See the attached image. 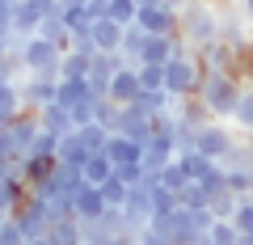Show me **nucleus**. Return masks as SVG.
<instances>
[{"instance_id": "obj_1", "label": "nucleus", "mask_w": 253, "mask_h": 245, "mask_svg": "<svg viewBox=\"0 0 253 245\" xmlns=\"http://www.w3.org/2000/svg\"><path fill=\"white\" fill-rule=\"evenodd\" d=\"M177 34L186 38L190 47L219 43V9L207 4V0H190L186 9L177 13Z\"/></svg>"}, {"instance_id": "obj_2", "label": "nucleus", "mask_w": 253, "mask_h": 245, "mask_svg": "<svg viewBox=\"0 0 253 245\" xmlns=\"http://www.w3.org/2000/svg\"><path fill=\"white\" fill-rule=\"evenodd\" d=\"M241 89H245V85L236 81V76H228V72H211V76H203V85H199V98H203V106H207L211 114L219 118V123H228V118L236 114Z\"/></svg>"}, {"instance_id": "obj_3", "label": "nucleus", "mask_w": 253, "mask_h": 245, "mask_svg": "<svg viewBox=\"0 0 253 245\" xmlns=\"http://www.w3.org/2000/svg\"><path fill=\"white\" fill-rule=\"evenodd\" d=\"M59 59H63V51L55 43H46V38H38V34H30L26 47H21V68H26L30 76L59 81Z\"/></svg>"}, {"instance_id": "obj_4", "label": "nucleus", "mask_w": 253, "mask_h": 245, "mask_svg": "<svg viewBox=\"0 0 253 245\" xmlns=\"http://www.w3.org/2000/svg\"><path fill=\"white\" fill-rule=\"evenodd\" d=\"M199 85H203V72H199V64H194V55L165 64V93H169V98H194Z\"/></svg>"}, {"instance_id": "obj_5", "label": "nucleus", "mask_w": 253, "mask_h": 245, "mask_svg": "<svg viewBox=\"0 0 253 245\" xmlns=\"http://www.w3.org/2000/svg\"><path fill=\"white\" fill-rule=\"evenodd\" d=\"M236 144H241V140H236V131L228 127V123H219V118H215V123H207V127L199 131V144H194V152H203L207 161H219V165H224V156L232 152Z\"/></svg>"}, {"instance_id": "obj_6", "label": "nucleus", "mask_w": 253, "mask_h": 245, "mask_svg": "<svg viewBox=\"0 0 253 245\" xmlns=\"http://www.w3.org/2000/svg\"><path fill=\"white\" fill-rule=\"evenodd\" d=\"M135 26L144 30V34L169 38V34H177V13H173V9H165L161 0H156V4H139V17H135Z\"/></svg>"}, {"instance_id": "obj_7", "label": "nucleus", "mask_w": 253, "mask_h": 245, "mask_svg": "<svg viewBox=\"0 0 253 245\" xmlns=\"http://www.w3.org/2000/svg\"><path fill=\"white\" fill-rule=\"evenodd\" d=\"M21 106L26 110H46L55 98H59V81H46V76H21Z\"/></svg>"}, {"instance_id": "obj_8", "label": "nucleus", "mask_w": 253, "mask_h": 245, "mask_svg": "<svg viewBox=\"0 0 253 245\" xmlns=\"http://www.w3.org/2000/svg\"><path fill=\"white\" fill-rule=\"evenodd\" d=\"M194 64H199L203 76H211V72H228V76H232V47H228V43L194 47Z\"/></svg>"}, {"instance_id": "obj_9", "label": "nucleus", "mask_w": 253, "mask_h": 245, "mask_svg": "<svg viewBox=\"0 0 253 245\" xmlns=\"http://www.w3.org/2000/svg\"><path fill=\"white\" fill-rule=\"evenodd\" d=\"M139 161H144L148 173H161L169 161H177V144H173L169 136H148V140H144V152H139Z\"/></svg>"}, {"instance_id": "obj_10", "label": "nucleus", "mask_w": 253, "mask_h": 245, "mask_svg": "<svg viewBox=\"0 0 253 245\" xmlns=\"http://www.w3.org/2000/svg\"><path fill=\"white\" fill-rule=\"evenodd\" d=\"M114 136H126V140H135V144H144L152 136V118L135 106H123L118 110V123H114Z\"/></svg>"}, {"instance_id": "obj_11", "label": "nucleus", "mask_w": 253, "mask_h": 245, "mask_svg": "<svg viewBox=\"0 0 253 245\" xmlns=\"http://www.w3.org/2000/svg\"><path fill=\"white\" fill-rule=\"evenodd\" d=\"M9 136H13V144L21 148V156H30L34 140L42 136V123H38V110H21V114H17V118L9 123Z\"/></svg>"}, {"instance_id": "obj_12", "label": "nucleus", "mask_w": 253, "mask_h": 245, "mask_svg": "<svg viewBox=\"0 0 253 245\" xmlns=\"http://www.w3.org/2000/svg\"><path fill=\"white\" fill-rule=\"evenodd\" d=\"M249 17H245L241 9H219V43H228V47H236V43H249Z\"/></svg>"}, {"instance_id": "obj_13", "label": "nucleus", "mask_w": 253, "mask_h": 245, "mask_svg": "<svg viewBox=\"0 0 253 245\" xmlns=\"http://www.w3.org/2000/svg\"><path fill=\"white\" fill-rule=\"evenodd\" d=\"M135 98H139V72H135V64H126L123 72L110 76V101L114 106H131Z\"/></svg>"}, {"instance_id": "obj_14", "label": "nucleus", "mask_w": 253, "mask_h": 245, "mask_svg": "<svg viewBox=\"0 0 253 245\" xmlns=\"http://www.w3.org/2000/svg\"><path fill=\"white\" fill-rule=\"evenodd\" d=\"M26 199H30V186L17 173H9V178L0 182V216H17V211L26 207Z\"/></svg>"}, {"instance_id": "obj_15", "label": "nucleus", "mask_w": 253, "mask_h": 245, "mask_svg": "<svg viewBox=\"0 0 253 245\" xmlns=\"http://www.w3.org/2000/svg\"><path fill=\"white\" fill-rule=\"evenodd\" d=\"M101 211H106L101 186H89V182H84L81 191H76V220H81V224H93V220H101Z\"/></svg>"}, {"instance_id": "obj_16", "label": "nucleus", "mask_w": 253, "mask_h": 245, "mask_svg": "<svg viewBox=\"0 0 253 245\" xmlns=\"http://www.w3.org/2000/svg\"><path fill=\"white\" fill-rule=\"evenodd\" d=\"M169 114L186 118V123H194V127H207V123H215V114H211V110L203 106V98H199V93H194V98H173Z\"/></svg>"}, {"instance_id": "obj_17", "label": "nucleus", "mask_w": 253, "mask_h": 245, "mask_svg": "<svg viewBox=\"0 0 253 245\" xmlns=\"http://www.w3.org/2000/svg\"><path fill=\"white\" fill-rule=\"evenodd\" d=\"M38 123H42V131H51V136H72V114H68V110H63L59 106V101H51V106H46V110H38Z\"/></svg>"}, {"instance_id": "obj_18", "label": "nucleus", "mask_w": 253, "mask_h": 245, "mask_svg": "<svg viewBox=\"0 0 253 245\" xmlns=\"http://www.w3.org/2000/svg\"><path fill=\"white\" fill-rule=\"evenodd\" d=\"M38 21H42V9L38 4H30V0H17L13 4V34H21V38L38 34Z\"/></svg>"}, {"instance_id": "obj_19", "label": "nucleus", "mask_w": 253, "mask_h": 245, "mask_svg": "<svg viewBox=\"0 0 253 245\" xmlns=\"http://www.w3.org/2000/svg\"><path fill=\"white\" fill-rule=\"evenodd\" d=\"M169 59H173V34H169V38L148 34V38H144V51H139L135 64H161V68H165Z\"/></svg>"}, {"instance_id": "obj_20", "label": "nucleus", "mask_w": 253, "mask_h": 245, "mask_svg": "<svg viewBox=\"0 0 253 245\" xmlns=\"http://www.w3.org/2000/svg\"><path fill=\"white\" fill-rule=\"evenodd\" d=\"M123 30L126 26H118L110 17H97L93 21V43H97V51H118L123 47Z\"/></svg>"}, {"instance_id": "obj_21", "label": "nucleus", "mask_w": 253, "mask_h": 245, "mask_svg": "<svg viewBox=\"0 0 253 245\" xmlns=\"http://www.w3.org/2000/svg\"><path fill=\"white\" fill-rule=\"evenodd\" d=\"M139 152H144V144H135V140H126V136H110V144H106L110 165H135Z\"/></svg>"}, {"instance_id": "obj_22", "label": "nucleus", "mask_w": 253, "mask_h": 245, "mask_svg": "<svg viewBox=\"0 0 253 245\" xmlns=\"http://www.w3.org/2000/svg\"><path fill=\"white\" fill-rule=\"evenodd\" d=\"M89 148H84L81 144V140H76V131H72V136H63L59 140V152H55V161H59V165H72V169H84V161H89Z\"/></svg>"}, {"instance_id": "obj_23", "label": "nucleus", "mask_w": 253, "mask_h": 245, "mask_svg": "<svg viewBox=\"0 0 253 245\" xmlns=\"http://www.w3.org/2000/svg\"><path fill=\"white\" fill-rule=\"evenodd\" d=\"M135 110H144L148 118H156V114H169V106H173V98L165 89H139V98L131 101Z\"/></svg>"}, {"instance_id": "obj_24", "label": "nucleus", "mask_w": 253, "mask_h": 245, "mask_svg": "<svg viewBox=\"0 0 253 245\" xmlns=\"http://www.w3.org/2000/svg\"><path fill=\"white\" fill-rule=\"evenodd\" d=\"M89 98H93L89 81H59V98H55V101H59L63 110H76L81 101H89Z\"/></svg>"}, {"instance_id": "obj_25", "label": "nucleus", "mask_w": 253, "mask_h": 245, "mask_svg": "<svg viewBox=\"0 0 253 245\" xmlns=\"http://www.w3.org/2000/svg\"><path fill=\"white\" fill-rule=\"evenodd\" d=\"M81 178L89 182V186H101V182H106V178H114V165H110V156H106V152H93L89 161H84Z\"/></svg>"}, {"instance_id": "obj_26", "label": "nucleus", "mask_w": 253, "mask_h": 245, "mask_svg": "<svg viewBox=\"0 0 253 245\" xmlns=\"http://www.w3.org/2000/svg\"><path fill=\"white\" fill-rule=\"evenodd\" d=\"M46 233H51L55 245H84V237H81V220H76V216H72V220H55Z\"/></svg>"}, {"instance_id": "obj_27", "label": "nucleus", "mask_w": 253, "mask_h": 245, "mask_svg": "<svg viewBox=\"0 0 253 245\" xmlns=\"http://www.w3.org/2000/svg\"><path fill=\"white\" fill-rule=\"evenodd\" d=\"M59 81H89V59L76 51H63L59 59Z\"/></svg>"}, {"instance_id": "obj_28", "label": "nucleus", "mask_w": 253, "mask_h": 245, "mask_svg": "<svg viewBox=\"0 0 253 245\" xmlns=\"http://www.w3.org/2000/svg\"><path fill=\"white\" fill-rule=\"evenodd\" d=\"M76 140H81L89 152H106V144H110V131L101 127V123H84V127H76Z\"/></svg>"}, {"instance_id": "obj_29", "label": "nucleus", "mask_w": 253, "mask_h": 245, "mask_svg": "<svg viewBox=\"0 0 253 245\" xmlns=\"http://www.w3.org/2000/svg\"><path fill=\"white\" fill-rule=\"evenodd\" d=\"M38 38H46V43H55L59 51H68V26H63V17H42L38 21Z\"/></svg>"}, {"instance_id": "obj_30", "label": "nucleus", "mask_w": 253, "mask_h": 245, "mask_svg": "<svg viewBox=\"0 0 253 245\" xmlns=\"http://www.w3.org/2000/svg\"><path fill=\"white\" fill-rule=\"evenodd\" d=\"M177 203H181V207H186V211H207L211 195L203 191L199 182H186V186H181V191H177Z\"/></svg>"}, {"instance_id": "obj_31", "label": "nucleus", "mask_w": 253, "mask_h": 245, "mask_svg": "<svg viewBox=\"0 0 253 245\" xmlns=\"http://www.w3.org/2000/svg\"><path fill=\"white\" fill-rule=\"evenodd\" d=\"M106 17L118 21V26H135V17H139V0H110V4H106Z\"/></svg>"}, {"instance_id": "obj_32", "label": "nucleus", "mask_w": 253, "mask_h": 245, "mask_svg": "<svg viewBox=\"0 0 253 245\" xmlns=\"http://www.w3.org/2000/svg\"><path fill=\"white\" fill-rule=\"evenodd\" d=\"M232 123H236V131H245V136L253 131V85H245V89H241V101H236Z\"/></svg>"}, {"instance_id": "obj_33", "label": "nucleus", "mask_w": 253, "mask_h": 245, "mask_svg": "<svg viewBox=\"0 0 253 245\" xmlns=\"http://www.w3.org/2000/svg\"><path fill=\"white\" fill-rule=\"evenodd\" d=\"M177 165H181V173H186L190 182H199L203 173L211 169V161H207L203 152H194V148H190V152H177Z\"/></svg>"}, {"instance_id": "obj_34", "label": "nucleus", "mask_w": 253, "mask_h": 245, "mask_svg": "<svg viewBox=\"0 0 253 245\" xmlns=\"http://www.w3.org/2000/svg\"><path fill=\"white\" fill-rule=\"evenodd\" d=\"M177 195L169 191V186H161V182H152V216H169V211H177Z\"/></svg>"}, {"instance_id": "obj_35", "label": "nucleus", "mask_w": 253, "mask_h": 245, "mask_svg": "<svg viewBox=\"0 0 253 245\" xmlns=\"http://www.w3.org/2000/svg\"><path fill=\"white\" fill-rule=\"evenodd\" d=\"M236 203H241V195H232V191H219V195H211L207 211H211V216H215V220H232Z\"/></svg>"}, {"instance_id": "obj_36", "label": "nucleus", "mask_w": 253, "mask_h": 245, "mask_svg": "<svg viewBox=\"0 0 253 245\" xmlns=\"http://www.w3.org/2000/svg\"><path fill=\"white\" fill-rule=\"evenodd\" d=\"M232 224H236L241 237H253V195H241V203L232 211Z\"/></svg>"}, {"instance_id": "obj_37", "label": "nucleus", "mask_w": 253, "mask_h": 245, "mask_svg": "<svg viewBox=\"0 0 253 245\" xmlns=\"http://www.w3.org/2000/svg\"><path fill=\"white\" fill-rule=\"evenodd\" d=\"M144 30H139V26H126L123 30V47H118V51H123L126 55V64H135V59H139V51H144Z\"/></svg>"}, {"instance_id": "obj_38", "label": "nucleus", "mask_w": 253, "mask_h": 245, "mask_svg": "<svg viewBox=\"0 0 253 245\" xmlns=\"http://www.w3.org/2000/svg\"><path fill=\"white\" fill-rule=\"evenodd\" d=\"M118 110L123 106H114L110 98H97V106H93V123H101V127L114 136V123H118Z\"/></svg>"}, {"instance_id": "obj_39", "label": "nucleus", "mask_w": 253, "mask_h": 245, "mask_svg": "<svg viewBox=\"0 0 253 245\" xmlns=\"http://www.w3.org/2000/svg\"><path fill=\"white\" fill-rule=\"evenodd\" d=\"M139 72V89H165V68L161 64H135Z\"/></svg>"}, {"instance_id": "obj_40", "label": "nucleus", "mask_w": 253, "mask_h": 245, "mask_svg": "<svg viewBox=\"0 0 253 245\" xmlns=\"http://www.w3.org/2000/svg\"><path fill=\"white\" fill-rule=\"evenodd\" d=\"M207 237H211V245H236V241H241V233H236L232 220H215Z\"/></svg>"}, {"instance_id": "obj_41", "label": "nucleus", "mask_w": 253, "mask_h": 245, "mask_svg": "<svg viewBox=\"0 0 253 245\" xmlns=\"http://www.w3.org/2000/svg\"><path fill=\"white\" fill-rule=\"evenodd\" d=\"M156 182H161V186H169V191L177 195V191H181V186H186L190 178H186V173H181V165H177V161H169V165H165L161 173H156Z\"/></svg>"}, {"instance_id": "obj_42", "label": "nucleus", "mask_w": 253, "mask_h": 245, "mask_svg": "<svg viewBox=\"0 0 253 245\" xmlns=\"http://www.w3.org/2000/svg\"><path fill=\"white\" fill-rule=\"evenodd\" d=\"M199 186H203L207 195H219V191H228V186H224V165H219V161H211V169L199 178Z\"/></svg>"}, {"instance_id": "obj_43", "label": "nucleus", "mask_w": 253, "mask_h": 245, "mask_svg": "<svg viewBox=\"0 0 253 245\" xmlns=\"http://www.w3.org/2000/svg\"><path fill=\"white\" fill-rule=\"evenodd\" d=\"M101 199H106V207H123V199H126V186L118 178H106L101 182Z\"/></svg>"}, {"instance_id": "obj_44", "label": "nucleus", "mask_w": 253, "mask_h": 245, "mask_svg": "<svg viewBox=\"0 0 253 245\" xmlns=\"http://www.w3.org/2000/svg\"><path fill=\"white\" fill-rule=\"evenodd\" d=\"M30 152H38V156H55L59 152V136H51V131H42V136L34 140V148Z\"/></svg>"}, {"instance_id": "obj_45", "label": "nucleus", "mask_w": 253, "mask_h": 245, "mask_svg": "<svg viewBox=\"0 0 253 245\" xmlns=\"http://www.w3.org/2000/svg\"><path fill=\"white\" fill-rule=\"evenodd\" d=\"M135 245H173V237H165V233H156V228H152V224H148V228H144V233H139V237H135Z\"/></svg>"}, {"instance_id": "obj_46", "label": "nucleus", "mask_w": 253, "mask_h": 245, "mask_svg": "<svg viewBox=\"0 0 253 245\" xmlns=\"http://www.w3.org/2000/svg\"><path fill=\"white\" fill-rule=\"evenodd\" d=\"M13 34V4H0V38Z\"/></svg>"}, {"instance_id": "obj_47", "label": "nucleus", "mask_w": 253, "mask_h": 245, "mask_svg": "<svg viewBox=\"0 0 253 245\" xmlns=\"http://www.w3.org/2000/svg\"><path fill=\"white\" fill-rule=\"evenodd\" d=\"M161 4H165V9H173V13H181V9L190 4V0H161Z\"/></svg>"}, {"instance_id": "obj_48", "label": "nucleus", "mask_w": 253, "mask_h": 245, "mask_svg": "<svg viewBox=\"0 0 253 245\" xmlns=\"http://www.w3.org/2000/svg\"><path fill=\"white\" fill-rule=\"evenodd\" d=\"M236 9H241V13H245V17H249V21H253V0H241V4H236Z\"/></svg>"}, {"instance_id": "obj_49", "label": "nucleus", "mask_w": 253, "mask_h": 245, "mask_svg": "<svg viewBox=\"0 0 253 245\" xmlns=\"http://www.w3.org/2000/svg\"><path fill=\"white\" fill-rule=\"evenodd\" d=\"M26 245H55V241H51V233H46V237H38V241H26Z\"/></svg>"}, {"instance_id": "obj_50", "label": "nucleus", "mask_w": 253, "mask_h": 245, "mask_svg": "<svg viewBox=\"0 0 253 245\" xmlns=\"http://www.w3.org/2000/svg\"><path fill=\"white\" fill-rule=\"evenodd\" d=\"M194 245H211V237H207V233H203V237H199V241H194Z\"/></svg>"}, {"instance_id": "obj_51", "label": "nucleus", "mask_w": 253, "mask_h": 245, "mask_svg": "<svg viewBox=\"0 0 253 245\" xmlns=\"http://www.w3.org/2000/svg\"><path fill=\"white\" fill-rule=\"evenodd\" d=\"M245 148H249V152H253V131H249V136H245Z\"/></svg>"}, {"instance_id": "obj_52", "label": "nucleus", "mask_w": 253, "mask_h": 245, "mask_svg": "<svg viewBox=\"0 0 253 245\" xmlns=\"http://www.w3.org/2000/svg\"><path fill=\"white\" fill-rule=\"evenodd\" d=\"M4 55H9V47H4V38H0V59H4Z\"/></svg>"}, {"instance_id": "obj_53", "label": "nucleus", "mask_w": 253, "mask_h": 245, "mask_svg": "<svg viewBox=\"0 0 253 245\" xmlns=\"http://www.w3.org/2000/svg\"><path fill=\"white\" fill-rule=\"evenodd\" d=\"M207 4H215V9H224V4H228V0H207Z\"/></svg>"}, {"instance_id": "obj_54", "label": "nucleus", "mask_w": 253, "mask_h": 245, "mask_svg": "<svg viewBox=\"0 0 253 245\" xmlns=\"http://www.w3.org/2000/svg\"><path fill=\"white\" fill-rule=\"evenodd\" d=\"M236 245H253V237H241V241H236Z\"/></svg>"}, {"instance_id": "obj_55", "label": "nucleus", "mask_w": 253, "mask_h": 245, "mask_svg": "<svg viewBox=\"0 0 253 245\" xmlns=\"http://www.w3.org/2000/svg\"><path fill=\"white\" fill-rule=\"evenodd\" d=\"M63 4H89V0H63Z\"/></svg>"}, {"instance_id": "obj_56", "label": "nucleus", "mask_w": 253, "mask_h": 245, "mask_svg": "<svg viewBox=\"0 0 253 245\" xmlns=\"http://www.w3.org/2000/svg\"><path fill=\"white\" fill-rule=\"evenodd\" d=\"M139 4H156V0H139Z\"/></svg>"}, {"instance_id": "obj_57", "label": "nucleus", "mask_w": 253, "mask_h": 245, "mask_svg": "<svg viewBox=\"0 0 253 245\" xmlns=\"http://www.w3.org/2000/svg\"><path fill=\"white\" fill-rule=\"evenodd\" d=\"M101 4H110V0H101Z\"/></svg>"}]
</instances>
